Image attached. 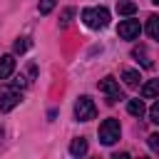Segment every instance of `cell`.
Listing matches in <instances>:
<instances>
[{
	"label": "cell",
	"instance_id": "17",
	"mask_svg": "<svg viewBox=\"0 0 159 159\" xmlns=\"http://www.w3.org/2000/svg\"><path fill=\"white\" fill-rule=\"evenodd\" d=\"M149 119H152L154 124H159V99H157V102L149 107Z\"/></svg>",
	"mask_w": 159,
	"mask_h": 159
},
{
	"label": "cell",
	"instance_id": "9",
	"mask_svg": "<svg viewBox=\"0 0 159 159\" xmlns=\"http://www.w3.org/2000/svg\"><path fill=\"white\" fill-rule=\"evenodd\" d=\"M127 112L132 114V117H144V112H147V107H144V99H129L127 102Z\"/></svg>",
	"mask_w": 159,
	"mask_h": 159
},
{
	"label": "cell",
	"instance_id": "12",
	"mask_svg": "<svg viewBox=\"0 0 159 159\" xmlns=\"http://www.w3.org/2000/svg\"><path fill=\"white\" fill-rule=\"evenodd\" d=\"M144 30H147V35H149L152 40L159 42V15H152V17L147 20V27H144Z\"/></svg>",
	"mask_w": 159,
	"mask_h": 159
},
{
	"label": "cell",
	"instance_id": "19",
	"mask_svg": "<svg viewBox=\"0 0 159 159\" xmlns=\"http://www.w3.org/2000/svg\"><path fill=\"white\" fill-rule=\"evenodd\" d=\"M147 142H149V149L152 152H159V134H149Z\"/></svg>",
	"mask_w": 159,
	"mask_h": 159
},
{
	"label": "cell",
	"instance_id": "20",
	"mask_svg": "<svg viewBox=\"0 0 159 159\" xmlns=\"http://www.w3.org/2000/svg\"><path fill=\"white\" fill-rule=\"evenodd\" d=\"M152 2H154V5H159V0H152Z\"/></svg>",
	"mask_w": 159,
	"mask_h": 159
},
{
	"label": "cell",
	"instance_id": "2",
	"mask_svg": "<svg viewBox=\"0 0 159 159\" xmlns=\"http://www.w3.org/2000/svg\"><path fill=\"white\" fill-rule=\"evenodd\" d=\"M99 142L104 144V147H112L114 142H119V134H122V127H119V119H114V117H109V119H104L102 124H99Z\"/></svg>",
	"mask_w": 159,
	"mask_h": 159
},
{
	"label": "cell",
	"instance_id": "15",
	"mask_svg": "<svg viewBox=\"0 0 159 159\" xmlns=\"http://www.w3.org/2000/svg\"><path fill=\"white\" fill-rule=\"evenodd\" d=\"M55 2H57V0H40V5H37L40 15H50V12L55 10Z\"/></svg>",
	"mask_w": 159,
	"mask_h": 159
},
{
	"label": "cell",
	"instance_id": "4",
	"mask_svg": "<svg viewBox=\"0 0 159 159\" xmlns=\"http://www.w3.org/2000/svg\"><path fill=\"white\" fill-rule=\"evenodd\" d=\"M99 92L107 97V104H114V102L124 99V94H122V89H119V82H117L114 77H104V80H99Z\"/></svg>",
	"mask_w": 159,
	"mask_h": 159
},
{
	"label": "cell",
	"instance_id": "1",
	"mask_svg": "<svg viewBox=\"0 0 159 159\" xmlns=\"http://www.w3.org/2000/svg\"><path fill=\"white\" fill-rule=\"evenodd\" d=\"M82 22L89 27V30H102L109 25V10L107 7H84L82 10Z\"/></svg>",
	"mask_w": 159,
	"mask_h": 159
},
{
	"label": "cell",
	"instance_id": "6",
	"mask_svg": "<svg viewBox=\"0 0 159 159\" xmlns=\"http://www.w3.org/2000/svg\"><path fill=\"white\" fill-rule=\"evenodd\" d=\"M20 99H22V94H20L17 87L2 92V94H0V112H10V109H15V107L20 104Z\"/></svg>",
	"mask_w": 159,
	"mask_h": 159
},
{
	"label": "cell",
	"instance_id": "5",
	"mask_svg": "<svg viewBox=\"0 0 159 159\" xmlns=\"http://www.w3.org/2000/svg\"><path fill=\"white\" fill-rule=\"evenodd\" d=\"M139 32H142V25H139V20H134L132 15H129L127 20H122L119 27H117V35H119L122 40H137Z\"/></svg>",
	"mask_w": 159,
	"mask_h": 159
},
{
	"label": "cell",
	"instance_id": "13",
	"mask_svg": "<svg viewBox=\"0 0 159 159\" xmlns=\"http://www.w3.org/2000/svg\"><path fill=\"white\" fill-rule=\"evenodd\" d=\"M117 12L129 17V15L137 12V2H132V0H117Z\"/></svg>",
	"mask_w": 159,
	"mask_h": 159
},
{
	"label": "cell",
	"instance_id": "11",
	"mask_svg": "<svg viewBox=\"0 0 159 159\" xmlns=\"http://www.w3.org/2000/svg\"><path fill=\"white\" fill-rule=\"evenodd\" d=\"M122 80H124L127 87H139L142 75H139V70H124V72H122Z\"/></svg>",
	"mask_w": 159,
	"mask_h": 159
},
{
	"label": "cell",
	"instance_id": "3",
	"mask_svg": "<svg viewBox=\"0 0 159 159\" xmlns=\"http://www.w3.org/2000/svg\"><path fill=\"white\" fill-rule=\"evenodd\" d=\"M94 117H97V107H94L92 97H87V94L77 97V102H75V119L77 122H89Z\"/></svg>",
	"mask_w": 159,
	"mask_h": 159
},
{
	"label": "cell",
	"instance_id": "16",
	"mask_svg": "<svg viewBox=\"0 0 159 159\" xmlns=\"http://www.w3.org/2000/svg\"><path fill=\"white\" fill-rule=\"evenodd\" d=\"M27 47H30V37H17V40H15V52L22 55Z\"/></svg>",
	"mask_w": 159,
	"mask_h": 159
},
{
	"label": "cell",
	"instance_id": "18",
	"mask_svg": "<svg viewBox=\"0 0 159 159\" xmlns=\"http://www.w3.org/2000/svg\"><path fill=\"white\" fill-rule=\"evenodd\" d=\"M72 15H75V7H67L65 12H62V20H60V25L65 27V25H70V20H72Z\"/></svg>",
	"mask_w": 159,
	"mask_h": 159
},
{
	"label": "cell",
	"instance_id": "7",
	"mask_svg": "<svg viewBox=\"0 0 159 159\" xmlns=\"http://www.w3.org/2000/svg\"><path fill=\"white\" fill-rule=\"evenodd\" d=\"M15 72V57L12 55H2L0 57V80H7Z\"/></svg>",
	"mask_w": 159,
	"mask_h": 159
},
{
	"label": "cell",
	"instance_id": "8",
	"mask_svg": "<svg viewBox=\"0 0 159 159\" xmlns=\"http://www.w3.org/2000/svg\"><path fill=\"white\" fill-rule=\"evenodd\" d=\"M87 149H89V147H87V139H84V137H77V139L70 142V154H72V157H84Z\"/></svg>",
	"mask_w": 159,
	"mask_h": 159
},
{
	"label": "cell",
	"instance_id": "14",
	"mask_svg": "<svg viewBox=\"0 0 159 159\" xmlns=\"http://www.w3.org/2000/svg\"><path fill=\"white\" fill-rule=\"evenodd\" d=\"M132 55H134V57H137V60L142 62V67H147V70L152 67V60L147 57V50H144V45H139V47H134V50H132Z\"/></svg>",
	"mask_w": 159,
	"mask_h": 159
},
{
	"label": "cell",
	"instance_id": "10",
	"mask_svg": "<svg viewBox=\"0 0 159 159\" xmlns=\"http://www.w3.org/2000/svg\"><path fill=\"white\" fill-rule=\"evenodd\" d=\"M142 97L144 99H152V97H159V80H149L142 84Z\"/></svg>",
	"mask_w": 159,
	"mask_h": 159
}]
</instances>
